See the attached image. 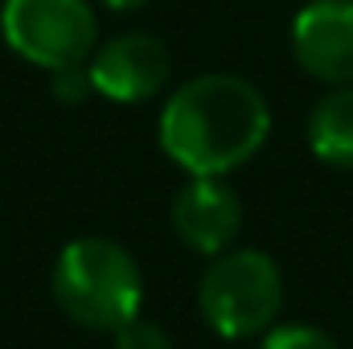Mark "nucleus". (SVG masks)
Wrapping results in <instances>:
<instances>
[{
  "instance_id": "1",
  "label": "nucleus",
  "mask_w": 353,
  "mask_h": 349,
  "mask_svg": "<svg viewBox=\"0 0 353 349\" xmlns=\"http://www.w3.org/2000/svg\"><path fill=\"white\" fill-rule=\"evenodd\" d=\"M161 148L189 177H230L271 136L263 90L239 74H197L165 99Z\"/></svg>"
},
{
  "instance_id": "2",
  "label": "nucleus",
  "mask_w": 353,
  "mask_h": 349,
  "mask_svg": "<svg viewBox=\"0 0 353 349\" xmlns=\"http://www.w3.org/2000/svg\"><path fill=\"white\" fill-rule=\"evenodd\" d=\"M54 304L83 329L115 333L144 304V275L136 255L103 235H83L66 243L50 275Z\"/></svg>"
},
{
  "instance_id": "3",
  "label": "nucleus",
  "mask_w": 353,
  "mask_h": 349,
  "mask_svg": "<svg viewBox=\"0 0 353 349\" xmlns=\"http://www.w3.org/2000/svg\"><path fill=\"white\" fill-rule=\"evenodd\" d=\"M197 308L201 321L226 341L263 337L283 308V271L267 251L255 247L222 251L201 271Z\"/></svg>"
},
{
  "instance_id": "4",
  "label": "nucleus",
  "mask_w": 353,
  "mask_h": 349,
  "mask_svg": "<svg viewBox=\"0 0 353 349\" xmlns=\"http://www.w3.org/2000/svg\"><path fill=\"white\" fill-rule=\"evenodd\" d=\"M0 33L17 58L41 70L90 62L99 21L90 0H4Z\"/></svg>"
},
{
  "instance_id": "5",
  "label": "nucleus",
  "mask_w": 353,
  "mask_h": 349,
  "mask_svg": "<svg viewBox=\"0 0 353 349\" xmlns=\"http://www.w3.org/2000/svg\"><path fill=\"white\" fill-rule=\"evenodd\" d=\"M87 70L94 94H103L111 103H144L165 90L169 74H173V58H169L165 41L152 33H119L115 41H107L90 54Z\"/></svg>"
},
{
  "instance_id": "6",
  "label": "nucleus",
  "mask_w": 353,
  "mask_h": 349,
  "mask_svg": "<svg viewBox=\"0 0 353 349\" xmlns=\"http://www.w3.org/2000/svg\"><path fill=\"white\" fill-rule=\"evenodd\" d=\"M292 58L316 83H353V0H308L292 21Z\"/></svg>"
},
{
  "instance_id": "7",
  "label": "nucleus",
  "mask_w": 353,
  "mask_h": 349,
  "mask_svg": "<svg viewBox=\"0 0 353 349\" xmlns=\"http://www.w3.org/2000/svg\"><path fill=\"white\" fill-rule=\"evenodd\" d=\"M173 230L176 239L197 255H222L243 230V201L222 177H189L173 197Z\"/></svg>"
},
{
  "instance_id": "8",
  "label": "nucleus",
  "mask_w": 353,
  "mask_h": 349,
  "mask_svg": "<svg viewBox=\"0 0 353 349\" xmlns=\"http://www.w3.org/2000/svg\"><path fill=\"white\" fill-rule=\"evenodd\" d=\"M304 136L321 165L353 169V83L333 87L325 99H316V107L308 111Z\"/></svg>"
},
{
  "instance_id": "9",
  "label": "nucleus",
  "mask_w": 353,
  "mask_h": 349,
  "mask_svg": "<svg viewBox=\"0 0 353 349\" xmlns=\"http://www.w3.org/2000/svg\"><path fill=\"white\" fill-rule=\"evenodd\" d=\"M259 349H341V346L325 329L292 321V325H271L263 333V341H259Z\"/></svg>"
},
{
  "instance_id": "10",
  "label": "nucleus",
  "mask_w": 353,
  "mask_h": 349,
  "mask_svg": "<svg viewBox=\"0 0 353 349\" xmlns=\"http://www.w3.org/2000/svg\"><path fill=\"white\" fill-rule=\"evenodd\" d=\"M111 346L115 349H173L169 333L157 325V321H144V317H132L128 325H119L111 333Z\"/></svg>"
},
{
  "instance_id": "11",
  "label": "nucleus",
  "mask_w": 353,
  "mask_h": 349,
  "mask_svg": "<svg viewBox=\"0 0 353 349\" xmlns=\"http://www.w3.org/2000/svg\"><path fill=\"white\" fill-rule=\"evenodd\" d=\"M94 83H90V70L87 62H79V66H62V70H50V94L58 99V103H83Z\"/></svg>"
},
{
  "instance_id": "12",
  "label": "nucleus",
  "mask_w": 353,
  "mask_h": 349,
  "mask_svg": "<svg viewBox=\"0 0 353 349\" xmlns=\"http://www.w3.org/2000/svg\"><path fill=\"white\" fill-rule=\"evenodd\" d=\"M111 12H136V8H144L148 0H103Z\"/></svg>"
}]
</instances>
